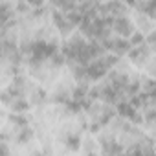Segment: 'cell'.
I'll return each mask as SVG.
<instances>
[{"label":"cell","instance_id":"7","mask_svg":"<svg viewBox=\"0 0 156 156\" xmlns=\"http://www.w3.org/2000/svg\"><path fill=\"white\" fill-rule=\"evenodd\" d=\"M28 108H30V101L24 99V98H19V99H15V101L9 105V110L15 112V114H26Z\"/></svg>","mask_w":156,"mask_h":156},{"label":"cell","instance_id":"3","mask_svg":"<svg viewBox=\"0 0 156 156\" xmlns=\"http://www.w3.org/2000/svg\"><path fill=\"white\" fill-rule=\"evenodd\" d=\"M116 110H118V114L121 116V118H125V119H129V121H134V123H143V118H140V112L125 99V101H119L118 105H116Z\"/></svg>","mask_w":156,"mask_h":156},{"label":"cell","instance_id":"2","mask_svg":"<svg viewBox=\"0 0 156 156\" xmlns=\"http://www.w3.org/2000/svg\"><path fill=\"white\" fill-rule=\"evenodd\" d=\"M110 31H114V33H116V37L129 39V37L136 31V28H134L132 20H130V19H127V17L123 15V17H114V19H112Z\"/></svg>","mask_w":156,"mask_h":156},{"label":"cell","instance_id":"5","mask_svg":"<svg viewBox=\"0 0 156 156\" xmlns=\"http://www.w3.org/2000/svg\"><path fill=\"white\" fill-rule=\"evenodd\" d=\"M51 17H53V24L57 26V30H61V33H62V35H68V33L73 30V26L66 20V17H64V13H62V11L55 9Z\"/></svg>","mask_w":156,"mask_h":156},{"label":"cell","instance_id":"9","mask_svg":"<svg viewBox=\"0 0 156 156\" xmlns=\"http://www.w3.org/2000/svg\"><path fill=\"white\" fill-rule=\"evenodd\" d=\"M9 121H11V123H15L19 129L28 127V123H30V119H28V116H26V114H15V112H11V114H9Z\"/></svg>","mask_w":156,"mask_h":156},{"label":"cell","instance_id":"11","mask_svg":"<svg viewBox=\"0 0 156 156\" xmlns=\"http://www.w3.org/2000/svg\"><path fill=\"white\" fill-rule=\"evenodd\" d=\"M64 108L68 110V112H72V114H77V112H81L83 110V101H77V99H68L66 103H64Z\"/></svg>","mask_w":156,"mask_h":156},{"label":"cell","instance_id":"6","mask_svg":"<svg viewBox=\"0 0 156 156\" xmlns=\"http://www.w3.org/2000/svg\"><path fill=\"white\" fill-rule=\"evenodd\" d=\"M129 6L140 9V11H141L143 15H147L151 20L156 17V15H154V13H156V0H149V2H130Z\"/></svg>","mask_w":156,"mask_h":156},{"label":"cell","instance_id":"4","mask_svg":"<svg viewBox=\"0 0 156 156\" xmlns=\"http://www.w3.org/2000/svg\"><path fill=\"white\" fill-rule=\"evenodd\" d=\"M151 53H152V50H151L147 44L134 46V48H130V50H129V57H130L136 64H143V62L151 57Z\"/></svg>","mask_w":156,"mask_h":156},{"label":"cell","instance_id":"1","mask_svg":"<svg viewBox=\"0 0 156 156\" xmlns=\"http://www.w3.org/2000/svg\"><path fill=\"white\" fill-rule=\"evenodd\" d=\"M103 48H105V51L107 53H112V55H116V57H119V55H125V53H129V50H130V44H129V41L127 39H121V37H108L107 41H103V42H99Z\"/></svg>","mask_w":156,"mask_h":156},{"label":"cell","instance_id":"12","mask_svg":"<svg viewBox=\"0 0 156 156\" xmlns=\"http://www.w3.org/2000/svg\"><path fill=\"white\" fill-rule=\"evenodd\" d=\"M0 156H9V147L6 143H0Z\"/></svg>","mask_w":156,"mask_h":156},{"label":"cell","instance_id":"13","mask_svg":"<svg viewBox=\"0 0 156 156\" xmlns=\"http://www.w3.org/2000/svg\"><path fill=\"white\" fill-rule=\"evenodd\" d=\"M31 156H44V154H42V152H33Z\"/></svg>","mask_w":156,"mask_h":156},{"label":"cell","instance_id":"8","mask_svg":"<svg viewBox=\"0 0 156 156\" xmlns=\"http://www.w3.org/2000/svg\"><path fill=\"white\" fill-rule=\"evenodd\" d=\"M64 145H66V149L68 151H79L81 149V136L79 134H68L66 138H64Z\"/></svg>","mask_w":156,"mask_h":156},{"label":"cell","instance_id":"10","mask_svg":"<svg viewBox=\"0 0 156 156\" xmlns=\"http://www.w3.org/2000/svg\"><path fill=\"white\" fill-rule=\"evenodd\" d=\"M31 138H33V130L30 127L19 129V132H17V143H28Z\"/></svg>","mask_w":156,"mask_h":156}]
</instances>
